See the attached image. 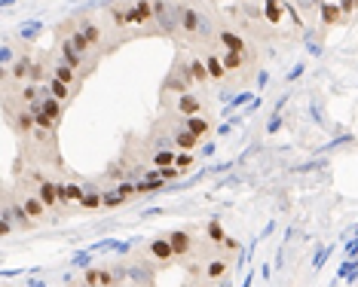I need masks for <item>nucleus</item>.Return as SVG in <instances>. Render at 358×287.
Instances as JSON below:
<instances>
[{"instance_id":"f257e3e1","label":"nucleus","mask_w":358,"mask_h":287,"mask_svg":"<svg viewBox=\"0 0 358 287\" xmlns=\"http://www.w3.org/2000/svg\"><path fill=\"white\" fill-rule=\"evenodd\" d=\"M19 147H22V159L25 162H34V165H43L59 174L68 172L65 159H61V150H59V131L34 129L25 141H19Z\"/></svg>"},{"instance_id":"f03ea898","label":"nucleus","mask_w":358,"mask_h":287,"mask_svg":"<svg viewBox=\"0 0 358 287\" xmlns=\"http://www.w3.org/2000/svg\"><path fill=\"white\" fill-rule=\"evenodd\" d=\"M212 46H217V49H227V52H239V56L251 58L254 65L260 61L258 40H251L245 31H239L236 25H230L221 13H217V28H215V43Z\"/></svg>"},{"instance_id":"7ed1b4c3","label":"nucleus","mask_w":358,"mask_h":287,"mask_svg":"<svg viewBox=\"0 0 358 287\" xmlns=\"http://www.w3.org/2000/svg\"><path fill=\"white\" fill-rule=\"evenodd\" d=\"M71 22L77 28H80V34L86 37V40L92 43V49L101 52V56H111V52L116 49L111 31H107L104 25V15H95V13H77L71 15Z\"/></svg>"},{"instance_id":"20e7f679","label":"nucleus","mask_w":358,"mask_h":287,"mask_svg":"<svg viewBox=\"0 0 358 287\" xmlns=\"http://www.w3.org/2000/svg\"><path fill=\"white\" fill-rule=\"evenodd\" d=\"M104 25L111 31L114 43L123 46L135 40V25H132V0H111L104 10Z\"/></svg>"},{"instance_id":"39448f33","label":"nucleus","mask_w":358,"mask_h":287,"mask_svg":"<svg viewBox=\"0 0 358 287\" xmlns=\"http://www.w3.org/2000/svg\"><path fill=\"white\" fill-rule=\"evenodd\" d=\"M141 260L150 263L153 269H172V266L181 263L178 260V254H175V247H172V242H169V232L147 238L144 247H141Z\"/></svg>"},{"instance_id":"423d86ee","label":"nucleus","mask_w":358,"mask_h":287,"mask_svg":"<svg viewBox=\"0 0 358 287\" xmlns=\"http://www.w3.org/2000/svg\"><path fill=\"white\" fill-rule=\"evenodd\" d=\"M153 10H157L159 37H169L178 46L181 43V6H178V0H153Z\"/></svg>"},{"instance_id":"0eeeda50","label":"nucleus","mask_w":358,"mask_h":287,"mask_svg":"<svg viewBox=\"0 0 358 287\" xmlns=\"http://www.w3.org/2000/svg\"><path fill=\"white\" fill-rule=\"evenodd\" d=\"M159 110L175 113V116H184V120H187V116H208V101H205L202 92L190 89V92H184V95H175V98L162 101Z\"/></svg>"},{"instance_id":"6e6552de","label":"nucleus","mask_w":358,"mask_h":287,"mask_svg":"<svg viewBox=\"0 0 358 287\" xmlns=\"http://www.w3.org/2000/svg\"><path fill=\"white\" fill-rule=\"evenodd\" d=\"M132 25H135V40L138 37H159L153 0H132Z\"/></svg>"},{"instance_id":"1a4fd4ad","label":"nucleus","mask_w":358,"mask_h":287,"mask_svg":"<svg viewBox=\"0 0 358 287\" xmlns=\"http://www.w3.org/2000/svg\"><path fill=\"white\" fill-rule=\"evenodd\" d=\"M43 56H46V65H49V76H56V80H61V83H68V86H71L77 95H80L83 86H86V76H83L80 71H74V67L68 65V61L61 58L56 49L43 52Z\"/></svg>"},{"instance_id":"9d476101","label":"nucleus","mask_w":358,"mask_h":287,"mask_svg":"<svg viewBox=\"0 0 358 287\" xmlns=\"http://www.w3.org/2000/svg\"><path fill=\"white\" fill-rule=\"evenodd\" d=\"M169 242H172L178 260H181V263H190L193 257H196L202 238H199L193 229H169Z\"/></svg>"},{"instance_id":"9b49d317","label":"nucleus","mask_w":358,"mask_h":287,"mask_svg":"<svg viewBox=\"0 0 358 287\" xmlns=\"http://www.w3.org/2000/svg\"><path fill=\"white\" fill-rule=\"evenodd\" d=\"M13 192H15V199H19L22 205H25V211L34 217L37 223H40V227H43V223H49V220H56V217H52V211L43 205V199L37 196L34 190H28V187H22V183H15Z\"/></svg>"},{"instance_id":"f8f14e48","label":"nucleus","mask_w":358,"mask_h":287,"mask_svg":"<svg viewBox=\"0 0 358 287\" xmlns=\"http://www.w3.org/2000/svg\"><path fill=\"white\" fill-rule=\"evenodd\" d=\"M190 80L184 76L181 71V65L178 61H172V67H169V74L162 76V83H159V104L162 101H169V98H175V95H184V92H190Z\"/></svg>"},{"instance_id":"ddd939ff","label":"nucleus","mask_w":358,"mask_h":287,"mask_svg":"<svg viewBox=\"0 0 358 287\" xmlns=\"http://www.w3.org/2000/svg\"><path fill=\"white\" fill-rule=\"evenodd\" d=\"M3 208H6V211H10V214H13V220H15V229H19V232H34L37 227H40V223H37L34 217H31V214L25 211V205H22V202L15 199L13 187H6V190H3Z\"/></svg>"},{"instance_id":"4468645a","label":"nucleus","mask_w":358,"mask_h":287,"mask_svg":"<svg viewBox=\"0 0 358 287\" xmlns=\"http://www.w3.org/2000/svg\"><path fill=\"white\" fill-rule=\"evenodd\" d=\"M56 181H59L61 208H65V214H68V208H80L83 192H86V183H83L77 174H65V177H56Z\"/></svg>"},{"instance_id":"2eb2a0df","label":"nucleus","mask_w":358,"mask_h":287,"mask_svg":"<svg viewBox=\"0 0 358 287\" xmlns=\"http://www.w3.org/2000/svg\"><path fill=\"white\" fill-rule=\"evenodd\" d=\"M202 58H205V67H208V74H212L215 86H230L233 76L227 71V65L221 61V52H217L215 46H202Z\"/></svg>"},{"instance_id":"dca6fc26","label":"nucleus","mask_w":358,"mask_h":287,"mask_svg":"<svg viewBox=\"0 0 358 287\" xmlns=\"http://www.w3.org/2000/svg\"><path fill=\"white\" fill-rule=\"evenodd\" d=\"M80 278L86 284H92V287H123V281H120V275H116L114 266H86Z\"/></svg>"},{"instance_id":"f3484780","label":"nucleus","mask_w":358,"mask_h":287,"mask_svg":"<svg viewBox=\"0 0 358 287\" xmlns=\"http://www.w3.org/2000/svg\"><path fill=\"white\" fill-rule=\"evenodd\" d=\"M318 25H322V31H331V28H340L346 25V15L343 10H340L337 0H322V6H318Z\"/></svg>"},{"instance_id":"a211bd4d","label":"nucleus","mask_w":358,"mask_h":287,"mask_svg":"<svg viewBox=\"0 0 358 287\" xmlns=\"http://www.w3.org/2000/svg\"><path fill=\"white\" fill-rule=\"evenodd\" d=\"M263 19H267L270 31H282V25L288 22V13H285V0H263Z\"/></svg>"},{"instance_id":"6ab92c4d","label":"nucleus","mask_w":358,"mask_h":287,"mask_svg":"<svg viewBox=\"0 0 358 287\" xmlns=\"http://www.w3.org/2000/svg\"><path fill=\"white\" fill-rule=\"evenodd\" d=\"M80 211H86V214L104 211V187H98V183H86V192H83V202H80Z\"/></svg>"},{"instance_id":"aec40b11","label":"nucleus","mask_w":358,"mask_h":287,"mask_svg":"<svg viewBox=\"0 0 358 287\" xmlns=\"http://www.w3.org/2000/svg\"><path fill=\"white\" fill-rule=\"evenodd\" d=\"M227 238V229H224V220L221 217H208L205 227H202V242L212 245V247H221V242Z\"/></svg>"},{"instance_id":"412c9836","label":"nucleus","mask_w":358,"mask_h":287,"mask_svg":"<svg viewBox=\"0 0 358 287\" xmlns=\"http://www.w3.org/2000/svg\"><path fill=\"white\" fill-rule=\"evenodd\" d=\"M184 126L190 129L193 135L199 138V141H208V138L215 135V120H212V113H208V116H187Z\"/></svg>"},{"instance_id":"4be33fe9","label":"nucleus","mask_w":358,"mask_h":287,"mask_svg":"<svg viewBox=\"0 0 358 287\" xmlns=\"http://www.w3.org/2000/svg\"><path fill=\"white\" fill-rule=\"evenodd\" d=\"M43 89H46V92H49V95H52V98H59V101H61V104H68V107H71V104H74V98H77V92H74L71 86H68V83H61V80H56V76H49V80H46V83H43Z\"/></svg>"},{"instance_id":"5701e85b","label":"nucleus","mask_w":358,"mask_h":287,"mask_svg":"<svg viewBox=\"0 0 358 287\" xmlns=\"http://www.w3.org/2000/svg\"><path fill=\"white\" fill-rule=\"evenodd\" d=\"M40 101H43V110L49 113L52 120H56L59 126H61V122H65V113H68V104H61L59 98H52V95H49V92H46V89H43V98H40Z\"/></svg>"},{"instance_id":"b1692460","label":"nucleus","mask_w":358,"mask_h":287,"mask_svg":"<svg viewBox=\"0 0 358 287\" xmlns=\"http://www.w3.org/2000/svg\"><path fill=\"white\" fill-rule=\"evenodd\" d=\"M126 205H129V202L123 199L120 190H116L114 183H111V187L104 190V211H120V208H126Z\"/></svg>"},{"instance_id":"393cba45","label":"nucleus","mask_w":358,"mask_h":287,"mask_svg":"<svg viewBox=\"0 0 358 287\" xmlns=\"http://www.w3.org/2000/svg\"><path fill=\"white\" fill-rule=\"evenodd\" d=\"M175 168H181V174H187L190 168H196V153H184V150H178Z\"/></svg>"},{"instance_id":"a878e982","label":"nucleus","mask_w":358,"mask_h":287,"mask_svg":"<svg viewBox=\"0 0 358 287\" xmlns=\"http://www.w3.org/2000/svg\"><path fill=\"white\" fill-rule=\"evenodd\" d=\"M13 232H19V229H15V220H13V214L6 211V208H3V211H0V236H3V238H10Z\"/></svg>"},{"instance_id":"bb28decb","label":"nucleus","mask_w":358,"mask_h":287,"mask_svg":"<svg viewBox=\"0 0 358 287\" xmlns=\"http://www.w3.org/2000/svg\"><path fill=\"white\" fill-rule=\"evenodd\" d=\"M217 251L227 254V257H236V254L242 251V242H239V238H233V236H227V238L221 242V247H217Z\"/></svg>"},{"instance_id":"cd10ccee","label":"nucleus","mask_w":358,"mask_h":287,"mask_svg":"<svg viewBox=\"0 0 358 287\" xmlns=\"http://www.w3.org/2000/svg\"><path fill=\"white\" fill-rule=\"evenodd\" d=\"M340 3V10H343V15H346V22H352V19H358V0H337Z\"/></svg>"},{"instance_id":"c85d7f7f","label":"nucleus","mask_w":358,"mask_h":287,"mask_svg":"<svg viewBox=\"0 0 358 287\" xmlns=\"http://www.w3.org/2000/svg\"><path fill=\"white\" fill-rule=\"evenodd\" d=\"M159 177H162V181H166V183H172V181H178V177H184L181 174V168H159Z\"/></svg>"},{"instance_id":"c756f323","label":"nucleus","mask_w":358,"mask_h":287,"mask_svg":"<svg viewBox=\"0 0 358 287\" xmlns=\"http://www.w3.org/2000/svg\"><path fill=\"white\" fill-rule=\"evenodd\" d=\"M68 287H92V284H86L83 278H77V281H68Z\"/></svg>"},{"instance_id":"7c9ffc66","label":"nucleus","mask_w":358,"mask_h":287,"mask_svg":"<svg viewBox=\"0 0 358 287\" xmlns=\"http://www.w3.org/2000/svg\"><path fill=\"white\" fill-rule=\"evenodd\" d=\"M236 3H251V0H236Z\"/></svg>"},{"instance_id":"2f4dec72","label":"nucleus","mask_w":358,"mask_h":287,"mask_svg":"<svg viewBox=\"0 0 358 287\" xmlns=\"http://www.w3.org/2000/svg\"><path fill=\"white\" fill-rule=\"evenodd\" d=\"M205 287H208V284H205Z\"/></svg>"}]
</instances>
